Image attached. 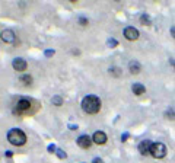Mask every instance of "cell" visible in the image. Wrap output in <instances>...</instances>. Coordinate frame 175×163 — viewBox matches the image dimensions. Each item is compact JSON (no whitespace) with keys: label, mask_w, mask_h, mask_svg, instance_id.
I'll list each match as a JSON object with an SVG mask.
<instances>
[{"label":"cell","mask_w":175,"mask_h":163,"mask_svg":"<svg viewBox=\"0 0 175 163\" xmlns=\"http://www.w3.org/2000/svg\"><path fill=\"white\" fill-rule=\"evenodd\" d=\"M82 109L89 115H95L101 111V99L96 95H88L82 101Z\"/></svg>","instance_id":"cell-1"},{"label":"cell","mask_w":175,"mask_h":163,"mask_svg":"<svg viewBox=\"0 0 175 163\" xmlns=\"http://www.w3.org/2000/svg\"><path fill=\"white\" fill-rule=\"evenodd\" d=\"M7 141L13 146H23L26 143V134L19 130V128H12L9 133H7Z\"/></svg>","instance_id":"cell-2"},{"label":"cell","mask_w":175,"mask_h":163,"mask_svg":"<svg viewBox=\"0 0 175 163\" xmlns=\"http://www.w3.org/2000/svg\"><path fill=\"white\" fill-rule=\"evenodd\" d=\"M166 146L164 143H152V147H150V156L155 157V159H164L166 156Z\"/></svg>","instance_id":"cell-3"},{"label":"cell","mask_w":175,"mask_h":163,"mask_svg":"<svg viewBox=\"0 0 175 163\" xmlns=\"http://www.w3.org/2000/svg\"><path fill=\"white\" fill-rule=\"evenodd\" d=\"M31 101L29 99H21L18 101L16 106H15V111L19 114V115H23V114H28L31 111Z\"/></svg>","instance_id":"cell-4"},{"label":"cell","mask_w":175,"mask_h":163,"mask_svg":"<svg viewBox=\"0 0 175 163\" xmlns=\"http://www.w3.org/2000/svg\"><path fill=\"white\" fill-rule=\"evenodd\" d=\"M76 143H78V146L80 147V149H89L90 146H92V137H89L88 134H83V135H79L78 137V140H76Z\"/></svg>","instance_id":"cell-5"},{"label":"cell","mask_w":175,"mask_h":163,"mask_svg":"<svg viewBox=\"0 0 175 163\" xmlns=\"http://www.w3.org/2000/svg\"><path fill=\"white\" fill-rule=\"evenodd\" d=\"M0 38H1L3 42H6V44H13V42L16 41V35H15V32H13L12 29H4V31H1Z\"/></svg>","instance_id":"cell-6"},{"label":"cell","mask_w":175,"mask_h":163,"mask_svg":"<svg viewBox=\"0 0 175 163\" xmlns=\"http://www.w3.org/2000/svg\"><path fill=\"white\" fill-rule=\"evenodd\" d=\"M12 67L16 70V72H25L26 67H28V63L23 60V58H15L12 61Z\"/></svg>","instance_id":"cell-7"},{"label":"cell","mask_w":175,"mask_h":163,"mask_svg":"<svg viewBox=\"0 0 175 163\" xmlns=\"http://www.w3.org/2000/svg\"><path fill=\"white\" fill-rule=\"evenodd\" d=\"M150 147H152V141H150V140H143V141L139 143V147H137V149H139L140 154L146 156V154L150 153Z\"/></svg>","instance_id":"cell-8"},{"label":"cell","mask_w":175,"mask_h":163,"mask_svg":"<svg viewBox=\"0 0 175 163\" xmlns=\"http://www.w3.org/2000/svg\"><path fill=\"white\" fill-rule=\"evenodd\" d=\"M124 37L129 41H136L139 38V31L134 28V26H127L124 29Z\"/></svg>","instance_id":"cell-9"},{"label":"cell","mask_w":175,"mask_h":163,"mask_svg":"<svg viewBox=\"0 0 175 163\" xmlns=\"http://www.w3.org/2000/svg\"><path fill=\"white\" fill-rule=\"evenodd\" d=\"M92 141L95 144H105L107 143V134L104 131H96L92 135Z\"/></svg>","instance_id":"cell-10"},{"label":"cell","mask_w":175,"mask_h":163,"mask_svg":"<svg viewBox=\"0 0 175 163\" xmlns=\"http://www.w3.org/2000/svg\"><path fill=\"white\" fill-rule=\"evenodd\" d=\"M129 70H130L133 74H139L142 72V66H140V63L137 60H131L130 63H129Z\"/></svg>","instance_id":"cell-11"},{"label":"cell","mask_w":175,"mask_h":163,"mask_svg":"<svg viewBox=\"0 0 175 163\" xmlns=\"http://www.w3.org/2000/svg\"><path fill=\"white\" fill-rule=\"evenodd\" d=\"M131 90H133V93H134V95L140 96V95H143V93L146 92V87H144L142 83H134V84L131 86Z\"/></svg>","instance_id":"cell-12"},{"label":"cell","mask_w":175,"mask_h":163,"mask_svg":"<svg viewBox=\"0 0 175 163\" xmlns=\"http://www.w3.org/2000/svg\"><path fill=\"white\" fill-rule=\"evenodd\" d=\"M19 80H21V83H23L25 86H28V84L32 83V76H31V74H22V76L19 77Z\"/></svg>","instance_id":"cell-13"},{"label":"cell","mask_w":175,"mask_h":163,"mask_svg":"<svg viewBox=\"0 0 175 163\" xmlns=\"http://www.w3.org/2000/svg\"><path fill=\"white\" fill-rule=\"evenodd\" d=\"M108 73L111 76H114V77H120L121 76V69L120 67H110L108 69Z\"/></svg>","instance_id":"cell-14"},{"label":"cell","mask_w":175,"mask_h":163,"mask_svg":"<svg viewBox=\"0 0 175 163\" xmlns=\"http://www.w3.org/2000/svg\"><path fill=\"white\" fill-rule=\"evenodd\" d=\"M51 103H53L54 106H61V105H63V98H61L60 95H55V96H53Z\"/></svg>","instance_id":"cell-15"},{"label":"cell","mask_w":175,"mask_h":163,"mask_svg":"<svg viewBox=\"0 0 175 163\" xmlns=\"http://www.w3.org/2000/svg\"><path fill=\"white\" fill-rule=\"evenodd\" d=\"M140 22H142L143 25H152V21H150L149 15H146V13H143V15L140 16Z\"/></svg>","instance_id":"cell-16"},{"label":"cell","mask_w":175,"mask_h":163,"mask_svg":"<svg viewBox=\"0 0 175 163\" xmlns=\"http://www.w3.org/2000/svg\"><path fill=\"white\" fill-rule=\"evenodd\" d=\"M165 117H166L168 120H175V109L169 108V109L165 112Z\"/></svg>","instance_id":"cell-17"},{"label":"cell","mask_w":175,"mask_h":163,"mask_svg":"<svg viewBox=\"0 0 175 163\" xmlns=\"http://www.w3.org/2000/svg\"><path fill=\"white\" fill-rule=\"evenodd\" d=\"M55 154L58 156V159H66V157H67V154H66V152H64V150H61V149H57V152H55Z\"/></svg>","instance_id":"cell-18"},{"label":"cell","mask_w":175,"mask_h":163,"mask_svg":"<svg viewBox=\"0 0 175 163\" xmlns=\"http://www.w3.org/2000/svg\"><path fill=\"white\" fill-rule=\"evenodd\" d=\"M79 23H80L82 26H86L88 23H89V21H88L86 18H83V16H80V18H79Z\"/></svg>","instance_id":"cell-19"},{"label":"cell","mask_w":175,"mask_h":163,"mask_svg":"<svg viewBox=\"0 0 175 163\" xmlns=\"http://www.w3.org/2000/svg\"><path fill=\"white\" fill-rule=\"evenodd\" d=\"M108 45H110L111 48H114V47H117V45H118V42H117L115 40H110V41H108Z\"/></svg>","instance_id":"cell-20"},{"label":"cell","mask_w":175,"mask_h":163,"mask_svg":"<svg viewBox=\"0 0 175 163\" xmlns=\"http://www.w3.org/2000/svg\"><path fill=\"white\" fill-rule=\"evenodd\" d=\"M48 152H50V153H55V152H57V147H55L54 144H50V146H48Z\"/></svg>","instance_id":"cell-21"},{"label":"cell","mask_w":175,"mask_h":163,"mask_svg":"<svg viewBox=\"0 0 175 163\" xmlns=\"http://www.w3.org/2000/svg\"><path fill=\"white\" fill-rule=\"evenodd\" d=\"M54 52H55L54 50H47V51H45V55H47V57H51V55H54Z\"/></svg>","instance_id":"cell-22"},{"label":"cell","mask_w":175,"mask_h":163,"mask_svg":"<svg viewBox=\"0 0 175 163\" xmlns=\"http://www.w3.org/2000/svg\"><path fill=\"white\" fill-rule=\"evenodd\" d=\"M92 163H104V160H102V159H99V157H95V159L92 160Z\"/></svg>","instance_id":"cell-23"},{"label":"cell","mask_w":175,"mask_h":163,"mask_svg":"<svg viewBox=\"0 0 175 163\" xmlns=\"http://www.w3.org/2000/svg\"><path fill=\"white\" fill-rule=\"evenodd\" d=\"M4 156H7V157H13V152H10V150H7V152L4 153Z\"/></svg>","instance_id":"cell-24"},{"label":"cell","mask_w":175,"mask_h":163,"mask_svg":"<svg viewBox=\"0 0 175 163\" xmlns=\"http://www.w3.org/2000/svg\"><path fill=\"white\" fill-rule=\"evenodd\" d=\"M127 138H129V134H127V133H126L124 135H121V140H123V141H126Z\"/></svg>","instance_id":"cell-25"},{"label":"cell","mask_w":175,"mask_h":163,"mask_svg":"<svg viewBox=\"0 0 175 163\" xmlns=\"http://www.w3.org/2000/svg\"><path fill=\"white\" fill-rule=\"evenodd\" d=\"M171 35L175 38V26H172V28H171Z\"/></svg>","instance_id":"cell-26"},{"label":"cell","mask_w":175,"mask_h":163,"mask_svg":"<svg viewBox=\"0 0 175 163\" xmlns=\"http://www.w3.org/2000/svg\"><path fill=\"white\" fill-rule=\"evenodd\" d=\"M69 128H70V130H78V125H72V124H70Z\"/></svg>","instance_id":"cell-27"}]
</instances>
